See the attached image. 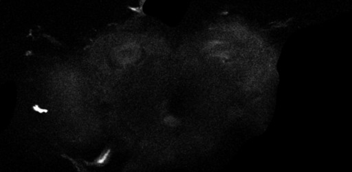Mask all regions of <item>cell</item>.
I'll list each match as a JSON object with an SVG mask.
<instances>
[{
    "label": "cell",
    "instance_id": "1",
    "mask_svg": "<svg viewBox=\"0 0 352 172\" xmlns=\"http://www.w3.org/2000/svg\"><path fill=\"white\" fill-rule=\"evenodd\" d=\"M110 154V149H107V150L103 152L99 158H97L93 162H86L87 165H98V166H101L104 164H105L108 161V158Z\"/></svg>",
    "mask_w": 352,
    "mask_h": 172
},
{
    "label": "cell",
    "instance_id": "2",
    "mask_svg": "<svg viewBox=\"0 0 352 172\" xmlns=\"http://www.w3.org/2000/svg\"><path fill=\"white\" fill-rule=\"evenodd\" d=\"M33 109L35 111H37V112H39L40 114L47 113V111H48V110L47 109H43V108L40 107L38 105H34V106L33 107Z\"/></svg>",
    "mask_w": 352,
    "mask_h": 172
}]
</instances>
